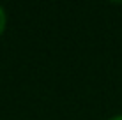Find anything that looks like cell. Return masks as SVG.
<instances>
[{
    "mask_svg": "<svg viewBox=\"0 0 122 120\" xmlns=\"http://www.w3.org/2000/svg\"><path fill=\"white\" fill-rule=\"evenodd\" d=\"M4 28H5V12L0 7V34L4 32Z\"/></svg>",
    "mask_w": 122,
    "mask_h": 120,
    "instance_id": "6da1fadb",
    "label": "cell"
},
{
    "mask_svg": "<svg viewBox=\"0 0 122 120\" xmlns=\"http://www.w3.org/2000/svg\"><path fill=\"white\" fill-rule=\"evenodd\" d=\"M110 120H122V115H119V117H113V118H110Z\"/></svg>",
    "mask_w": 122,
    "mask_h": 120,
    "instance_id": "7a4b0ae2",
    "label": "cell"
}]
</instances>
